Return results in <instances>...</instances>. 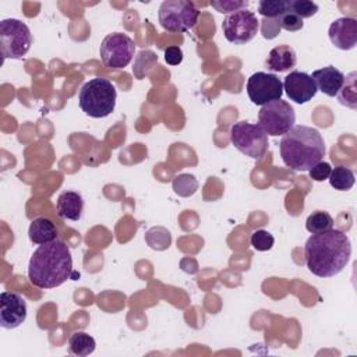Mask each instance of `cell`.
I'll return each mask as SVG.
<instances>
[{
  "instance_id": "1",
  "label": "cell",
  "mask_w": 357,
  "mask_h": 357,
  "mask_svg": "<svg viewBox=\"0 0 357 357\" xmlns=\"http://www.w3.org/2000/svg\"><path fill=\"white\" fill-rule=\"evenodd\" d=\"M305 265L318 278H332L340 273L350 261L351 243L346 233L331 229L312 234L304 245Z\"/></svg>"
},
{
  "instance_id": "2",
  "label": "cell",
  "mask_w": 357,
  "mask_h": 357,
  "mask_svg": "<svg viewBox=\"0 0 357 357\" xmlns=\"http://www.w3.org/2000/svg\"><path fill=\"white\" fill-rule=\"evenodd\" d=\"M73 275V257L68 245L56 238L40 244L31 255L28 278L39 289H53L63 284Z\"/></svg>"
},
{
  "instance_id": "3",
  "label": "cell",
  "mask_w": 357,
  "mask_h": 357,
  "mask_svg": "<svg viewBox=\"0 0 357 357\" xmlns=\"http://www.w3.org/2000/svg\"><path fill=\"white\" fill-rule=\"evenodd\" d=\"M279 149L283 163L294 172H308L326 153L319 131L301 124L294 126L283 135Z\"/></svg>"
},
{
  "instance_id": "4",
  "label": "cell",
  "mask_w": 357,
  "mask_h": 357,
  "mask_svg": "<svg viewBox=\"0 0 357 357\" xmlns=\"http://www.w3.org/2000/svg\"><path fill=\"white\" fill-rule=\"evenodd\" d=\"M117 92L107 78H92L85 82L78 93L81 110L93 119H102L112 114L116 107Z\"/></svg>"
},
{
  "instance_id": "5",
  "label": "cell",
  "mask_w": 357,
  "mask_h": 357,
  "mask_svg": "<svg viewBox=\"0 0 357 357\" xmlns=\"http://www.w3.org/2000/svg\"><path fill=\"white\" fill-rule=\"evenodd\" d=\"M199 11L188 0H166L159 7L160 26L167 32H187L195 26Z\"/></svg>"
},
{
  "instance_id": "6",
  "label": "cell",
  "mask_w": 357,
  "mask_h": 357,
  "mask_svg": "<svg viewBox=\"0 0 357 357\" xmlns=\"http://www.w3.org/2000/svg\"><path fill=\"white\" fill-rule=\"evenodd\" d=\"M32 35L25 22L17 18L0 21V47L4 59H22L31 49Z\"/></svg>"
},
{
  "instance_id": "7",
  "label": "cell",
  "mask_w": 357,
  "mask_h": 357,
  "mask_svg": "<svg viewBox=\"0 0 357 357\" xmlns=\"http://www.w3.org/2000/svg\"><path fill=\"white\" fill-rule=\"evenodd\" d=\"M296 112L293 106L282 99L272 100L261 106L258 112V126L266 135H284L294 127Z\"/></svg>"
},
{
  "instance_id": "8",
  "label": "cell",
  "mask_w": 357,
  "mask_h": 357,
  "mask_svg": "<svg viewBox=\"0 0 357 357\" xmlns=\"http://www.w3.org/2000/svg\"><path fill=\"white\" fill-rule=\"evenodd\" d=\"M230 141L234 148L251 159H259L268 149V135L258 124L238 121L230 127Z\"/></svg>"
},
{
  "instance_id": "9",
  "label": "cell",
  "mask_w": 357,
  "mask_h": 357,
  "mask_svg": "<svg viewBox=\"0 0 357 357\" xmlns=\"http://www.w3.org/2000/svg\"><path fill=\"white\" fill-rule=\"evenodd\" d=\"M134 53V40L121 32H113L105 36L99 47V54L105 67L114 70L127 67L131 63Z\"/></svg>"
},
{
  "instance_id": "10",
  "label": "cell",
  "mask_w": 357,
  "mask_h": 357,
  "mask_svg": "<svg viewBox=\"0 0 357 357\" xmlns=\"http://www.w3.org/2000/svg\"><path fill=\"white\" fill-rule=\"evenodd\" d=\"M259 29V21L257 20V15L244 8L234 11L222 22V31L227 42L233 45H244L254 39Z\"/></svg>"
},
{
  "instance_id": "11",
  "label": "cell",
  "mask_w": 357,
  "mask_h": 357,
  "mask_svg": "<svg viewBox=\"0 0 357 357\" xmlns=\"http://www.w3.org/2000/svg\"><path fill=\"white\" fill-rule=\"evenodd\" d=\"M247 93L250 100L257 106H264L278 100L283 95V82L272 73L257 71L247 81Z\"/></svg>"
},
{
  "instance_id": "12",
  "label": "cell",
  "mask_w": 357,
  "mask_h": 357,
  "mask_svg": "<svg viewBox=\"0 0 357 357\" xmlns=\"http://www.w3.org/2000/svg\"><path fill=\"white\" fill-rule=\"evenodd\" d=\"M26 303L18 293L1 291L0 294V325L4 329H15L26 319Z\"/></svg>"
},
{
  "instance_id": "13",
  "label": "cell",
  "mask_w": 357,
  "mask_h": 357,
  "mask_svg": "<svg viewBox=\"0 0 357 357\" xmlns=\"http://www.w3.org/2000/svg\"><path fill=\"white\" fill-rule=\"evenodd\" d=\"M283 91L287 98L297 105H304L310 102L318 92L317 85L310 74L303 71H291L284 77Z\"/></svg>"
},
{
  "instance_id": "14",
  "label": "cell",
  "mask_w": 357,
  "mask_h": 357,
  "mask_svg": "<svg viewBox=\"0 0 357 357\" xmlns=\"http://www.w3.org/2000/svg\"><path fill=\"white\" fill-rule=\"evenodd\" d=\"M329 39L340 50H351L357 45V21L351 17H340L329 26Z\"/></svg>"
},
{
  "instance_id": "15",
  "label": "cell",
  "mask_w": 357,
  "mask_h": 357,
  "mask_svg": "<svg viewBox=\"0 0 357 357\" xmlns=\"http://www.w3.org/2000/svg\"><path fill=\"white\" fill-rule=\"evenodd\" d=\"M311 78L314 79L317 89L331 98H333L339 93V91L344 82V74L333 66H328V67L315 70L312 73Z\"/></svg>"
},
{
  "instance_id": "16",
  "label": "cell",
  "mask_w": 357,
  "mask_h": 357,
  "mask_svg": "<svg viewBox=\"0 0 357 357\" xmlns=\"http://www.w3.org/2000/svg\"><path fill=\"white\" fill-rule=\"evenodd\" d=\"M56 209H57V215L61 219L77 222L82 216L84 199L81 194L75 191H64L57 198Z\"/></svg>"
},
{
  "instance_id": "17",
  "label": "cell",
  "mask_w": 357,
  "mask_h": 357,
  "mask_svg": "<svg viewBox=\"0 0 357 357\" xmlns=\"http://www.w3.org/2000/svg\"><path fill=\"white\" fill-rule=\"evenodd\" d=\"M296 61L297 56L294 49L289 45H279L269 52L268 59L265 60V66L269 71L283 73L293 68L296 66Z\"/></svg>"
},
{
  "instance_id": "18",
  "label": "cell",
  "mask_w": 357,
  "mask_h": 357,
  "mask_svg": "<svg viewBox=\"0 0 357 357\" xmlns=\"http://www.w3.org/2000/svg\"><path fill=\"white\" fill-rule=\"evenodd\" d=\"M28 236L33 244L40 245V244L54 241L57 238V229L50 219L45 216H39L31 222L28 229Z\"/></svg>"
},
{
  "instance_id": "19",
  "label": "cell",
  "mask_w": 357,
  "mask_h": 357,
  "mask_svg": "<svg viewBox=\"0 0 357 357\" xmlns=\"http://www.w3.org/2000/svg\"><path fill=\"white\" fill-rule=\"evenodd\" d=\"M96 342L92 336H89L85 332H74L68 337V351L71 354L85 357L95 351Z\"/></svg>"
},
{
  "instance_id": "20",
  "label": "cell",
  "mask_w": 357,
  "mask_h": 357,
  "mask_svg": "<svg viewBox=\"0 0 357 357\" xmlns=\"http://www.w3.org/2000/svg\"><path fill=\"white\" fill-rule=\"evenodd\" d=\"M329 184L337 190V191H347L354 185L356 177L351 169L346 167V166H336L332 169L329 177Z\"/></svg>"
},
{
  "instance_id": "21",
  "label": "cell",
  "mask_w": 357,
  "mask_h": 357,
  "mask_svg": "<svg viewBox=\"0 0 357 357\" xmlns=\"http://www.w3.org/2000/svg\"><path fill=\"white\" fill-rule=\"evenodd\" d=\"M305 229L311 234H318L333 229V218L325 211L312 212L305 220Z\"/></svg>"
},
{
  "instance_id": "22",
  "label": "cell",
  "mask_w": 357,
  "mask_h": 357,
  "mask_svg": "<svg viewBox=\"0 0 357 357\" xmlns=\"http://www.w3.org/2000/svg\"><path fill=\"white\" fill-rule=\"evenodd\" d=\"M356 77L357 74L353 71L347 77H344V82L336 95L339 99V103L343 106H347L350 109L357 107V89H356Z\"/></svg>"
},
{
  "instance_id": "23",
  "label": "cell",
  "mask_w": 357,
  "mask_h": 357,
  "mask_svg": "<svg viewBox=\"0 0 357 357\" xmlns=\"http://www.w3.org/2000/svg\"><path fill=\"white\" fill-rule=\"evenodd\" d=\"M290 8V0H262L258 3V13L264 18H280Z\"/></svg>"
},
{
  "instance_id": "24",
  "label": "cell",
  "mask_w": 357,
  "mask_h": 357,
  "mask_svg": "<svg viewBox=\"0 0 357 357\" xmlns=\"http://www.w3.org/2000/svg\"><path fill=\"white\" fill-rule=\"evenodd\" d=\"M173 190L180 197H191L198 190V181L192 174L181 173L173 178Z\"/></svg>"
},
{
  "instance_id": "25",
  "label": "cell",
  "mask_w": 357,
  "mask_h": 357,
  "mask_svg": "<svg viewBox=\"0 0 357 357\" xmlns=\"http://www.w3.org/2000/svg\"><path fill=\"white\" fill-rule=\"evenodd\" d=\"M289 10L303 20L315 15L318 11V4L310 0H290Z\"/></svg>"
},
{
  "instance_id": "26",
  "label": "cell",
  "mask_w": 357,
  "mask_h": 357,
  "mask_svg": "<svg viewBox=\"0 0 357 357\" xmlns=\"http://www.w3.org/2000/svg\"><path fill=\"white\" fill-rule=\"evenodd\" d=\"M251 245L257 250V251H268L273 247V243H275V237L268 231V230H264V229H259V230H255L252 234H251Z\"/></svg>"
},
{
  "instance_id": "27",
  "label": "cell",
  "mask_w": 357,
  "mask_h": 357,
  "mask_svg": "<svg viewBox=\"0 0 357 357\" xmlns=\"http://www.w3.org/2000/svg\"><path fill=\"white\" fill-rule=\"evenodd\" d=\"M211 6L222 13V14H231L234 11H238V10H244L248 7V1H243V0H215V1H211Z\"/></svg>"
},
{
  "instance_id": "28",
  "label": "cell",
  "mask_w": 357,
  "mask_h": 357,
  "mask_svg": "<svg viewBox=\"0 0 357 357\" xmlns=\"http://www.w3.org/2000/svg\"><path fill=\"white\" fill-rule=\"evenodd\" d=\"M280 21L279 18H264L261 21V32L265 39H273L280 32Z\"/></svg>"
},
{
  "instance_id": "29",
  "label": "cell",
  "mask_w": 357,
  "mask_h": 357,
  "mask_svg": "<svg viewBox=\"0 0 357 357\" xmlns=\"http://www.w3.org/2000/svg\"><path fill=\"white\" fill-rule=\"evenodd\" d=\"M279 21H280V26L283 29L289 31V32H296V31L301 29L303 25H304L303 20L298 15H296L294 13H291V11H287L286 14H283L279 18Z\"/></svg>"
},
{
  "instance_id": "30",
  "label": "cell",
  "mask_w": 357,
  "mask_h": 357,
  "mask_svg": "<svg viewBox=\"0 0 357 357\" xmlns=\"http://www.w3.org/2000/svg\"><path fill=\"white\" fill-rule=\"evenodd\" d=\"M332 172V167L328 162H318L315 166H312L308 173H310V177L314 180V181H324V180H328L329 174Z\"/></svg>"
},
{
  "instance_id": "31",
  "label": "cell",
  "mask_w": 357,
  "mask_h": 357,
  "mask_svg": "<svg viewBox=\"0 0 357 357\" xmlns=\"http://www.w3.org/2000/svg\"><path fill=\"white\" fill-rule=\"evenodd\" d=\"M165 60L170 66H177L183 61V50L178 46H169L165 49Z\"/></svg>"
}]
</instances>
